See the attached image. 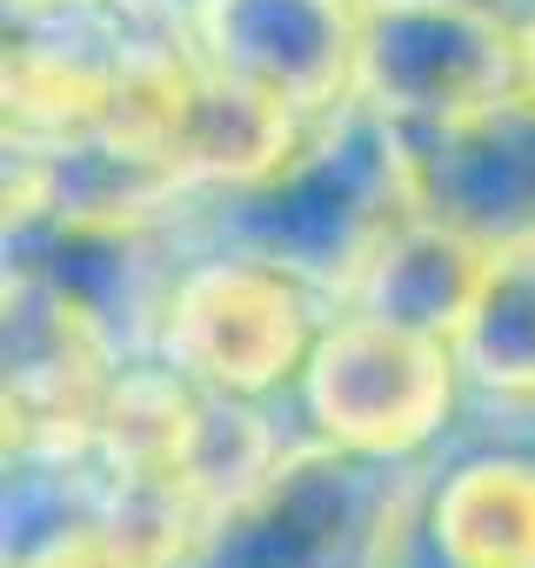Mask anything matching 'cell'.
I'll use <instances>...</instances> for the list:
<instances>
[{
	"label": "cell",
	"mask_w": 535,
	"mask_h": 568,
	"mask_svg": "<svg viewBox=\"0 0 535 568\" xmlns=\"http://www.w3.org/2000/svg\"><path fill=\"white\" fill-rule=\"evenodd\" d=\"M322 302L329 295L309 288L302 274L241 247H214L208 261H188L174 274L154 355H168L201 388L261 402L302 382L309 348L329 328Z\"/></svg>",
	"instance_id": "4"
},
{
	"label": "cell",
	"mask_w": 535,
	"mask_h": 568,
	"mask_svg": "<svg viewBox=\"0 0 535 568\" xmlns=\"http://www.w3.org/2000/svg\"><path fill=\"white\" fill-rule=\"evenodd\" d=\"M14 568H161L141 541H128L114 521L101 515H68L54 528H41L34 541H21Z\"/></svg>",
	"instance_id": "11"
},
{
	"label": "cell",
	"mask_w": 535,
	"mask_h": 568,
	"mask_svg": "<svg viewBox=\"0 0 535 568\" xmlns=\"http://www.w3.org/2000/svg\"><path fill=\"white\" fill-rule=\"evenodd\" d=\"M422 462H369L335 442H295L248 495L214 508L174 568H388Z\"/></svg>",
	"instance_id": "2"
},
{
	"label": "cell",
	"mask_w": 535,
	"mask_h": 568,
	"mask_svg": "<svg viewBox=\"0 0 535 568\" xmlns=\"http://www.w3.org/2000/svg\"><path fill=\"white\" fill-rule=\"evenodd\" d=\"M488 254L475 234L435 221V214H408L382 247L375 261L362 267L355 281V295L342 308H369V315H388L402 328H422V335H442L455 342L462 315L475 308V288H482V274H488Z\"/></svg>",
	"instance_id": "9"
},
{
	"label": "cell",
	"mask_w": 535,
	"mask_h": 568,
	"mask_svg": "<svg viewBox=\"0 0 535 568\" xmlns=\"http://www.w3.org/2000/svg\"><path fill=\"white\" fill-rule=\"evenodd\" d=\"M388 568H535V428L422 462Z\"/></svg>",
	"instance_id": "6"
},
{
	"label": "cell",
	"mask_w": 535,
	"mask_h": 568,
	"mask_svg": "<svg viewBox=\"0 0 535 568\" xmlns=\"http://www.w3.org/2000/svg\"><path fill=\"white\" fill-rule=\"evenodd\" d=\"M422 214L475 234L482 247L535 241V101L515 94L475 121L408 134Z\"/></svg>",
	"instance_id": "8"
},
{
	"label": "cell",
	"mask_w": 535,
	"mask_h": 568,
	"mask_svg": "<svg viewBox=\"0 0 535 568\" xmlns=\"http://www.w3.org/2000/svg\"><path fill=\"white\" fill-rule=\"evenodd\" d=\"M309 435L369 462H422L455 415L462 362L455 342L402 328L369 308L329 315L295 382Z\"/></svg>",
	"instance_id": "3"
},
{
	"label": "cell",
	"mask_w": 535,
	"mask_h": 568,
	"mask_svg": "<svg viewBox=\"0 0 535 568\" xmlns=\"http://www.w3.org/2000/svg\"><path fill=\"white\" fill-rule=\"evenodd\" d=\"M188 34L221 74L302 121H322L355 94L362 0H201Z\"/></svg>",
	"instance_id": "7"
},
{
	"label": "cell",
	"mask_w": 535,
	"mask_h": 568,
	"mask_svg": "<svg viewBox=\"0 0 535 568\" xmlns=\"http://www.w3.org/2000/svg\"><path fill=\"white\" fill-rule=\"evenodd\" d=\"M522 94V28L488 0H362L355 101L428 134Z\"/></svg>",
	"instance_id": "5"
},
{
	"label": "cell",
	"mask_w": 535,
	"mask_h": 568,
	"mask_svg": "<svg viewBox=\"0 0 535 568\" xmlns=\"http://www.w3.org/2000/svg\"><path fill=\"white\" fill-rule=\"evenodd\" d=\"M522 94L535 101V14L522 21Z\"/></svg>",
	"instance_id": "12"
},
{
	"label": "cell",
	"mask_w": 535,
	"mask_h": 568,
	"mask_svg": "<svg viewBox=\"0 0 535 568\" xmlns=\"http://www.w3.org/2000/svg\"><path fill=\"white\" fill-rule=\"evenodd\" d=\"M455 362L468 388L508 408H535V241L488 254L475 308L455 328Z\"/></svg>",
	"instance_id": "10"
},
{
	"label": "cell",
	"mask_w": 535,
	"mask_h": 568,
	"mask_svg": "<svg viewBox=\"0 0 535 568\" xmlns=\"http://www.w3.org/2000/svg\"><path fill=\"white\" fill-rule=\"evenodd\" d=\"M415 207L408 134L349 94L335 114L309 121L289 161L234 194H214V247L261 254L329 302H349L375 247Z\"/></svg>",
	"instance_id": "1"
}]
</instances>
